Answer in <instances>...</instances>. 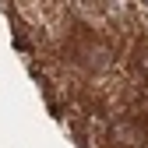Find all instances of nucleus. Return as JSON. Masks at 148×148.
I'll list each match as a JSON object with an SVG mask.
<instances>
[{"instance_id":"obj_1","label":"nucleus","mask_w":148,"mask_h":148,"mask_svg":"<svg viewBox=\"0 0 148 148\" xmlns=\"http://www.w3.org/2000/svg\"><path fill=\"white\" fill-rule=\"evenodd\" d=\"M113 141L116 145H145L148 141V123L138 116H123L113 123Z\"/></svg>"}]
</instances>
